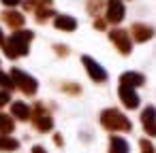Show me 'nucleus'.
Here are the masks:
<instances>
[{"label":"nucleus","instance_id":"nucleus-1","mask_svg":"<svg viewBox=\"0 0 156 153\" xmlns=\"http://www.w3.org/2000/svg\"><path fill=\"white\" fill-rule=\"evenodd\" d=\"M32 32L30 30H15L13 36L9 41H5V53L9 58H17V55H26L28 53V43L32 41Z\"/></svg>","mask_w":156,"mask_h":153},{"label":"nucleus","instance_id":"nucleus-2","mask_svg":"<svg viewBox=\"0 0 156 153\" xmlns=\"http://www.w3.org/2000/svg\"><path fill=\"white\" fill-rule=\"evenodd\" d=\"M101 123H103L107 130H111V132H115V130H130V121H128L120 111H115V108H107V111H103V115H101Z\"/></svg>","mask_w":156,"mask_h":153},{"label":"nucleus","instance_id":"nucleus-3","mask_svg":"<svg viewBox=\"0 0 156 153\" xmlns=\"http://www.w3.org/2000/svg\"><path fill=\"white\" fill-rule=\"evenodd\" d=\"M109 38H111V43L118 47V51H120V53L128 55V53L133 51V43H130V36H128V32H126V30L115 28V30H111V32H109Z\"/></svg>","mask_w":156,"mask_h":153},{"label":"nucleus","instance_id":"nucleus-4","mask_svg":"<svg viewBox=\"0 0 156 153\" xmlns=\"http://www.w3.org/2000/svg\"><path fill=\"white\" fill-rule=\"evenodd\" d=\"M13 81H15L13 85H17L24 94H30V96H32V94L37 91V81H34L30 75H24L22 70H13Z\"/></svg>","mask_w":156,"mask_h":153},{"label":"nucleus","instance_id":"nucleus-5","mask_svg":"<svg viewBox=\"0 0 156 153\" xmlns=\"http://www.w3.org/2000/svg\"><path fill=\"white\" fill-rule=\"evenodd\" d=\"M124 2L122 0H107V22L109 24H120L124 19Z\"/></svg>","mask_w":156,"mask_h":153},{"label":"nucleus","instance_id":"nucleus-6","mask_svg":"<svg viewBox=\"0 0 156 153\" xmlns=\"http://www.w3.org/2000/svg\"><path fill=\"white\" fill-rule=\"evenodd\" d=\"M130 32H133V38L137 43H145V41H150L154 36V28L152 26H145V24H133Z\"/></svg>","mask_w":156,"mask_h":153},{"label":"nucleus","instance_id":"nucleus-7","mask_svg":"<svg viewBox=\"0 0 156 153\" xmlns=\"http://www.w3.org/2000/svg\"><path fill=\"white\" fill-rule=\"evenodd\" d=\"M81 60H83V64H86V70H88V75H90L94 81H98V83H101V81H105V79H107V72H105V70H103V68H101V66H98V64L92 60V58L83 55Z\"/></svg>","mask_w":156,"mask_h":153},{"label":"nucleus","instance_id":"nucleus-8","mask_svg":"<svg viewBox=\"0 0 156 153\" xmlns=\"http://www.w3.org/2000/svg\"><path fill=\"white\" fill-rule=\"evenodd\" d=\"M34 125H37L41 132H49L51 125H54L51 117L47 115V111H45L43 106H37V111H34Z\"/></svg>","mask_w":156,"mask_h":153},{"label":"nucleus","instance_id":"nucleus-9","mask_svg":"<svg viewBox=\"0 0 156 153\" xmlns=\"http://www.w3.org/2000/svg\"><path fill=\"white\" fill-rule=\"evenodd\" d=\"M141 123L145 128V132L150 136H156V108L154 106H147L141 115Z\"/></svg>","mask_w":156,"mask_h":153},{"label":"nucleus","instance_id":"nucleus-10","mask_svg":"<svg viewBox=\"0 0 156 153\" xmlns=\"http://www.w3.org/2000/svg\"><path fill=\"white\" fill-rule=\"evenodd\" d=\"M120 98H122L124 106H128V108H137L139 106V96L128 85H120Z\"/></svg>","mask_w":156,"mask_h":153},{"label":"nucleus","instance_id":"nucleus-11","mask_svg":"<svg viewBox=\"0 0 156 153\" xmlns=\"http://www.w3.org/2000/svg\"><path fill=\"white\" fill-rule=\"evenodd\" d=\"M2 19H5V24H9L11 28H15V30H20L22 26H24V15L20 13V11H13V9H9V11H5L2 13Z\"/></svg>","mask_w":156,"mask_h":153},{"label":"nucleus","instance_id":"nucleus-12","mask_svg":"<svg viewBox=\"0 0 156 153\" xmlns=\"http://www.w3.org/2000/svg\"><path fill=\"white\" fill-rule=\"evenodd\" d=\"M54 26H56L58 30L73 32V30L77 28V19H75V17H71V15H56V19H54Z\"/></svg>","mask_w":156,"mask_h":153},{"label":"nucleus","instance_id":"nucleus-13","mask_svg":"<svg viewBox=\"0 0 156 153\" xmlns=\"http://www.w3.org/2000/svg\"><path fill=\"white\" fill-rule=\"evenodd\" d=\"M122 85H128V87H137V85H143L145 83V77L139 75V72H124L120 77Z\"/></svg>","mask_w":156,"mask_h":153},{"label":"nucleus","instance_id":"nucleus-14","mask_svg":"<svg viewBox=\"0 0 156 153\" xmlns=\"http://www.w3.org/2000/svg\"><path fill=\"white\" fill-rule=\"evenodd\" d=\"M109 147H111L109 153H128V145H126V140H122V138H118V136L111 138Z\"/></svg>","mask_w":156,"mask_h":153},{"label":"nucleus","instance_id":"nucleus-15","mask_svg":"<svg viewBox=\"0 0 156 153\" xmlns=\"http://www.w3.org/2000/svg\"><path fill=\"white\" fill-rule=\"evenodd\" d=\"M13 115H15L17 119H28V117H30V108H28L24 102H15V104H13Z\"/></svg>","mask_w":156,"mask_h":153},{"label":"nucleus","instance_id":"nucleus-16","mask_svg":"<svg viewBox=\"0 0 156 153\" xmlns=\"http://www.w3.org/2000/svg\"><path fill=\"white\" fill-rule=\"evenodd\" d=\"M17 149V140L9 138V136H0V151H15Z\"/></svg>","mask_w":156,"mask_h":153},{"label":"nucleus","instance_id":"nucleus-17","mask_svg":"<svg viewBox=\"0 0 156 153\" xmlns=\"http://www.w3.org/2000/svg\"><path fill=\"white\" fill-rule=\"evenodd\" d=\"M101 9H103V0H88V11L92 15H98Z\"/></svg>","mask_w":156,"mask_h":153},{"label":"nucleus","instance_id":"nucleus-18","mask_svg":"<svg viewBox=\"0 0 156 153\" xmlns=\"http://www.w3.org/2000/svg\"><path fill=\"white\" fill-rule=\"evenodd\" d=\"M0 85L7 87V89H11V87H13V79H11L9 75H5V72H0Z\"/></svg>","mask_w":156,"mask_h":153},{"label":"nucleus","instance_id":"nucleus-19","mask_svg":"<svg viewBox=\"0 0 156 153\" xmlns=\"http://www.w3.org/2000/svg\"><path fill=\"white\" fill-rule=\"evenodd\" d=\"M141 153H154V147H152V142L150 140H141Z\"/></svg>","mask_w":156,"mask_h":153},{"label":"nucleus","instance_id":"nucleus-20","mask_svg":"<svg viewBox=\"0 0 156 153\" xmlns=\"http://www.w3.org/2000/svg\"><path fill=\"white\" fill-rule=\"evenodd\" d=\"M7 102H9V94L7 91H0V106L7 104Z\"/></svg>","mask_w":156,"mask_h":153},{"label":"nucleus","instance_id":"nucleus-21","mask_svg":"<svg viewBox=\"0 0 156 153\" xmlns=\"http://www.w3.org/2000/svg\"><path fill=\"white\" fill-rule=\"evenodd\" d=\"M94 26H96L98 30H105V19H96V22H94Z\"/></svg>","mask_w":156,"mask_h":153},{"label":"nucleus","instance_id":"nucleus-22","mask_svg":"<svg viewBox=\"0 0 156 153\" xmlns=\"http://www.w3.org/2000/svg\"><path fill=\"white\" fill-rule=\"evenodd\" d=\"M32 153H45V149H43V147H34Z\"/></svg>","mask_w":156,"mask_h":153},{"label":"nucleus","instance_id":"nucleus-23","mask_svg":"<svg viewBox=\"0 0 156 153\" xmlns=\"http://www.w3.org/2000/svg\"><path fill=\"white\" fill-rule=\"evenodd\" d=\"M0 43H5V36H2V30H0Z\"/></svg>","mask_w":156,"mask_h":153}]
</instances>
